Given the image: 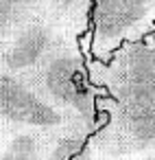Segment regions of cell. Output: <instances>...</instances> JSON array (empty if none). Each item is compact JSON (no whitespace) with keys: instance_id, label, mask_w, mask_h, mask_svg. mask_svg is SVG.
Masks as SVG:
<instances>
[{"instance_id":"1","label":"cell","mask_w":155,"mask_h":160,"mask_svg":"<svg viewBox=\"0 0 155 160\" xmlns=\"http://www.w3.org/2000/svg\"><path fill=\"white\" fill-rule=\"evenodd\" d=\"M96 88L92 160H142L155 149V33L90 62Z\"/></svg>"},{"instance_id":"2","label":"cell","mask_w":155,"mask_h":160,"mask_svg":"<svg viewBox=\"0 0 155 160\" xmlns=\"http://www.w3.org/2000/svg\"><path fill=\"white\" fill-rule=\"evenodd\" d=\"M155 0H92L85 48L92 59H107L120 46L155 33Z\"/></svg>"},{"instance_id":"3","label":"cell","mask_w":155,"mask_h":160,"mask_svg":"<svg viewBox=\"0 0 155 160\" xmlns=\"http://www.w3.org/2000/svg\"><path fill=\"white\" fill-rule=\"evenodd\" d=\"M0 125L59 129L70 127L72 123L53 110L26 77L0 72Z\"/></svg>"},{"instance_id":"4","label":"cell","mask_w":155,"mask_h":160,"mask_svg":"<svg viewBox=\"0 0 155 160\" xmlns=\"http://www.w3.org/2000/svg\"><path fill=\"white\" fill-rule=\"evenodd\" d=\"M44 7L46 0H0V53L5 51L9 40Z\"/></svg>"}]
</instances>
